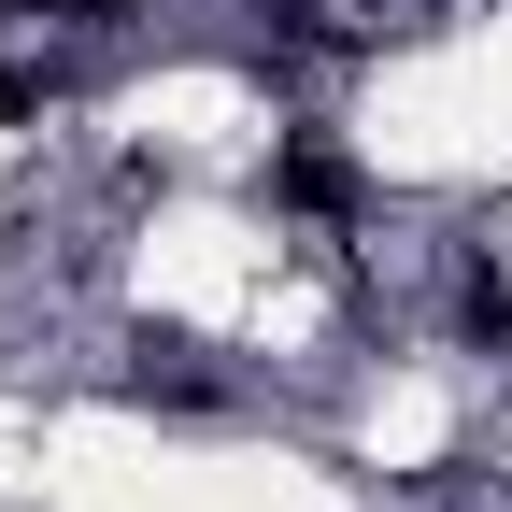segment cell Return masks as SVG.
<instances>
[{
  "label": "cell",
  "mask_w": 512,
  "mask_h": 512,
  "mask_svg": "<svg viewBox=\"0 0 512 512\" xmlns=\"http://www.w3.org/2000/svg\"><path fill=\"white\" fill-rule=\"evenodd\" d=\"M456 328H470V356H512V242L456 256Z\"/></svg>",
  "instance_id": "obj_2"
},
{
  "label": "cell",
  "mask_w": 512,
  "mask_h": 512,
  "mask_svg": "<svg viewBox=\"0 0 512 512\" xmlns=\"http://www.w3.org/2000/svg\"><path fill=\"white\" fill-rule=\"evenodd\" d=\"M256 185H271V214H299V228H370V214H384L370 157H356V143H328V128H285Z\"/></svg>",
  "instance_id": "obj_1"
},
{
  "label": "cell",
  "mask_w": 512,
  "mask_h": 512,
  "mask_svg": "<svg viewBox=\"0 0 512 512\" xmlns=\"http://www.w3.org/2000/svg\"><path fill=\"white\" fill-rule=\"evenodd\" d=\"M57 100H72V57H57V43H0V128H29Z\"/></svg>",
  "instance_id": "obj_3"
}]
</instances>
